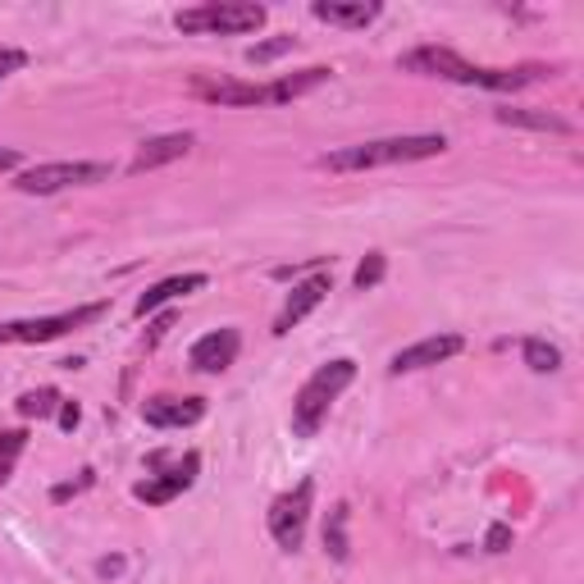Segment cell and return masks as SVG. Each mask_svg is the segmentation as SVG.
Wrapping results in <instances>:
<instances>
[{"instance_id": "cell-18", "label": "cell", "mask_w": 584, "mask_h": 584, "mask_svg": "<svg viewBox=\"0 0 584 584\" xmlns=\"http://www.w3.org/2000/svg\"><path fill=\"white\" fill-rule=\"evenodd\" d=\"M498 123H506V129H529V133H557V138H567L571 133V123L562 115H552V110H493Z\"/></svg>"}, {"instance_id": "cell-5", "label": "cell", "mask_w": 584, "mask_h": 584, "mask_svg": "<svg viewBox=\"0 0 584 584\" xmlns=\"http://www.w3.org/2000/svg\"><path fill=\"white\" fill-rule=\"evenodd\" d=\"M106 315V301H87V307H73V311H60V315H33V320H10L0 324V343L10 347H28V343H56L64 338L69 329H83L92 320Z\"/></svg>"}, {"instance_id": "cell-25", "label": "cell", "mask_w": 584, "mask_h": 584, "mask_svg": "<svg viewBox=\"0 0 584 584\" xmlns=\"http://www.w3.org/2000/svg\"><path fill=\"white\" fill-rule=\"evenodd\" d=\"M288 50H297V37H274V41H261L247 50V64H270L278 56H288Z\"/></svg>"}, {"instance_id": "cell-13", "label": "cell", "mask_w": 584, "mask_h": 584, "mask_svg": "<svg viewBox=\"0 0 584 584\" xmlns=\"http://www.w3.org/2000/svg\"><path fill=\"white\" fill-rule=\"evenodd\" d=\"M192 92L201 100H211V106H270L265 100V87L257 83H234V79H192Z\"/></svg>"}, {"instance_id": "cell-17", "label": "cell", "mask_w": 584, "mask_h": 584, "mask_svg": "<svg viewBox=\"0 0 584 584\" xmlns=\"http://www.w3.org/2000/svg\"><path fill=\"white\" fill-rule=\"evenodd\" d=\"M552 79L548 64H521V69H479L475 73V87H489V92H516L529 83H544Z\"/></svg>"}, {"instance_id": "cell-30", "label": "cell", "mask_w": 584, "mask_h": 584, "mask_svg": "<svg viewBox=\"0 0 584 584\" xmlns=\"http://www.w3.org/2000/svg\"><path fill=\"white\" fill-rule=\"evenodd\" d=\"M19 160H23V156H19V151H14V146H0V174H10V169H19Z\"/></svg>"}, {"instance_id": "cell-7", "label": "cell", "mask_w": 584, "mask_h": 584, "mask_svg": "<svg viewBox=\"0 0 584 584\" xmlns=\"http://www.w3.org/2000/svg\"><path fill=\"white\" fill-rule=\"evenodd\" d=\"M397 69L425 73V79L466 83V87H475V73H479L470 60H462V56H456V50H448V46H416V50H406V56L397 60Z\"/></svg>"}, {"instance_id": "cell-6", "label": "cell", "mask_w": 584, "mask_h": 584, "mask_svg": "<svg viewBox=\"0 0 584 584\" xmlns=\"http://www.w3.org/2000/svg\"><path fill=\"white\" fill-rule=\"evenodd\" d=\"M311 502H315V479H301L297 489L278 493L270 502V535L284 552H297L307 539V521H311Z\"/></svg>"}, {"instance_id": "cell-9", "label": "cell", "mask_w": 584, "mask_h": 584, "mask_svg": "<svg viewBox=\"0 0 584 584\" xmlns=\"http://www.w3.org/2000/svg\"><path fill=\"white\" fill-rule=\"evenodd\" d=\"M456 351H466V338L462 334H434V338H420L412 347H402L393 357V374H412V370H425V366H443L452 361Z\"/></svg>"}, {"instance_id": "cell-8", "label": "cell", "mask_w": 584, "mask_h": 584, "mask_svg": "<svg viewBox=\"0 0 584 584\" xmlns=\"http://www.w3.org/2000/svg\"><path fill=\"white\" fill-rule=\"evenodd\" d=\"M334 293V278L329 274H311V278H301V284L288 293V301H284V311H278V320H274V334L284 338V334H293V324H301L307 320L320 301Z\"/></svg>"}, {"instance_id": "cell-23", "label": "cell", "mask_w": 584, "mask_h": 584, "mask_svg": "<svg viewBox=\"0 0 584 584\" xmlns=\"http://www.w3.org/2000/svg\"><path fill=\"white\" fill-rule=\"evenodd\" d=\"M23 448H28V434H23V429H0V485L14 475Z\"/></svg>"}, {"instance_id": "cell-27", "label": "cell", "mask_w": 584, "mask_h": 584, "mask_svg": "<svg viewBox=\"0 0 584 584\" xmlns=\"http://www.w3.org/2000/svg\"><path fill=\"white\" fill-rule=\"evenodd\" d=\"M485 548H489V552H506V548H512V525H493L489 539H485Z\"/></svg>"}, {"instance_id": "cell-14", "label": "cell", "mask_w": 584, "mask_h": 584, "mask_svg": "<svg viewBox=\"0 0 584 584\" xmlns=\"http://www.w3.org/2000/svg\"><path fill=\"white\" fill-rule=\"evenodd\" d=\"M192 146H196L192 133H165V138H151V142L138 146V156H133L129 174H151V169H160V165H174V160H183Z\"/></svg>"}, {"instance_id": "cell-22", "label": "cell", "mask_w": 584, "mask_h": 584, "mask_svg": "<svg viewBox=\"0 0 584 584\" xmlns=\"http://www.w3.org/2000/svg\"><path fill=\"white\" fill-rule=\"evenodd\" d=\"M14 406H19L23 420H46V416L60 412V393L56 389H33V393H23Z\"/></svg>"}, {"instance_id": "cell-11", "label": "cell", "mask_w": 584, "mask_h": 584, "mask_svg": "<svg viewBox=\"0 0 584 584\" xmlns=\"http://www.w3.org/2000/svg\"><path fill=\"white\" fill-rule=\"evenodd\" d=\"M201 416H206V402L201 397H146L142 402V420L156 425V429H183V425H196Z\"/></svg>"}, {"instance_id": "cell-3", "label": "cell", "mask_w": 584, "mask_h": 584, "mask_svg": "<svg viewBox=\"0 0 584 584\" xmlns=\"http://www.w3.org/2000/svg\"><path fill=\"white\" fill-rule=\"evenodd\" d=\"M265 19L270 10L257 5V0H206V5L174 14V28L188 37H242V33H257Z\"/></svg>"}, {"instance_id": "cell-12", "label": "cell", "mask_w": 584, "mask_h": 584, "mask_svg": "<svg viewBox=\"0 0 584 584\" xmlns=\"http://www.w3.org/2000/svg\"><path fill=\"white\" fill-rule=\"evenodd\" d=\"M238 347H242L238 329H211L206 338H196V343H192V370H201V374H219V370H228V366L238 361Z\"/></svg>"}, {"instance_id": "cell-10", "label": "cell", "mask_w": 584, "mask_h": 584, "mask_svg": "<svg viewBox=\"0 0 584 584\" xmlns=\"http://www.w3.org/2000/svg\"><path fill=\"white\" fill-rule=\"evenodd\" d=\"M196 470H201V456H196V452H188V456H183V462L174 466V470H165L160 479H142V485H138L133 493H138L146 506H165V502H174L179 493H188V489H192Z\"/></svg>"}, {"instance_id": "cell-31", "label": "cell", "mask_w": 584, "mask_h": 584, "mask_svg": "<svg viewBox=\"0 0 584 584\" xmlns=\"http://www.w3.org/2000/svg\"><path fill=\"white\" fill-rule=\"evenodd\" d=\"M165 329H174V315H160V320H156V329H151V338H146V343L156 347V343L165 338Z\"/></svg>"}, {"instance_id": "cell-29", "label": "cell", "mask_w": 584, "mask_h": 584, "mask_svg": "<svg viewBox=\"0 0 584 584\" xmlns=\"http://www.w3.org/2000/svg\"><path fill=\"white\" fill-rule=\"evenodd\" d=\"M87 485H92V470H83L79 485H60V489H56V502H64V498H73V493H83Z\"/></svg>"}, {"instance_id": "cell-19", "label": "cell", "mask_w": 584, "mask_h": 584, "mask_svg": "<svg viewBox=\"0 0 584 584\" xmlns=\"http://www.w3.org/2000/svg\"><path fill=\"white\" fill-rule=\"evenodd\" d=\"M320 83H329V69H324V64H315V69H301V73H288V79L270 83V87H265V100H270V106H284V100H297V96L315 92Z\"/></svg>"}, {"instance_id": "cell-28", "label": "cell", "mask_w": 584, "mask_h": 584, "mask_svg": "<svg viewBox=\"0 0 584 584\" xmlns=\"http://www.w3.org/2000/svg\"><path fill=\"white\" fill-rule=\"evenodd\" d=\"M83 412H79V402H60V429H79Z\"/></svg>"}, {"instance_id": "cell-15", "label": "cell", "mask_w": 584, "mask_h": 584, "mask_svg": "<svg viewBox=\"0 0 584 584\" xmlns=\"http://www.w3.org/2000/svg\"><path fill=\"white\" fill-rule=\"evenodd\" d=\"M311 14L320 23H334V28H366V23L384 14V5L379 0H315Z\"/></svg>"}, {"instance_id": "cell-21", "label": "cell", "mask_w": 584, "mask_h": 584, "mask_svg": "<svg viewBox=\"0 0 584 584\" xmlns=\"http://www.w3.org/2000/svg\"><path fill=\"white\" fill-rule=\"evenodd\" d=\"M525 366L535 370V374L562 370V347L548 343V338H525Z\"/></svg>"}, {"instance_id": "cell-16", "label": "cell", "mask_w": 584, "mask_h": 584, "mask_svg": "<svg viewBox=\"0 0 584 584\" xmlns=\"http://www.w3.org/2000/svg\"><path fill=\"white\" fill-rule=\"evenodd\" d=\"M206 284H211L206 274H174V278H160V284H151V288L138 297L133 315H138V320H146L151 311H160L165 301H174V297H188V293H201Z\"/></svg>"}, {"instance_id": "cell-20", "label": "cell", "mask_w": 584, "mask_h": 584, "mask_svg": "<svg viewBox=\"0 0 584 584\" xmlns=\"http://www.w3.org/2000/svg\"><path fill=\"white\" fill-rule=\"evenodd\" d=\"M324 552L334 557V562H347L351 557V544H347V502H338L334 512L324 521Z\"/></svg>"}, {"instance_id": "cell-24", "label": "cell", "mask_w": 584, "mask_h": 584, "mask_svg": "<svg viewBox=\"0 0 584 584\" xmlns=\"http://www.w3.org/2000/svg\"><path fill=\"white\" fill-rule=\"evenodd\" d=\"M384 270H389V261L379 257V251H370V257L357 265V274H351V284H357V293H370L379 278H384Z\"/></svg>"}, {"instance_id": "cell-1", "label": "cell", "mask_w": 584, "mask_h": 584, "mask_svg": "<svg viewBox=\"0 0 584 584\" xmlns=\"http://www.w3.org/2000/svg\"><path fill=\"white\" fill-rule=\"evenodd\" d=\"M448 151L443 133H412V138H379V142H357L343 151L320 156V169L334 174H357V169H384V165H412V160H434Z\"/></svg>"}, {"instance_id": "cell-2", "label": "cell", "mask_w": 584, "mask_h": 584, "mask_svg": "<svg viewBox=\"0 0 584 584\" xmlns=\"http://www.w3.org/2000/svg\"><path fill=\"white\" fill-rule=\"evenodd\" d=\"M357 379V361H347V357H338V361H329V366H320L307 384H301V393L293 397V434L297 439H315L320 434V425L329 420V406L338 402V393Z\"/></svg>"}, {"instance_id": "cell-4", "label": "cell", "mask_w": 584, "mask_h": 584, "mask_svg": "<svg viewBox=\"0 0 584 584\" xmlns=\"http://www.w3.org/2000/svg\"><path fill=\"white\" fill-rule=\"evenodd\" d=\"M106 179H110V165H100V160H50V165L23 169L14 179V188L23 196H50V192L92 188V183H106Z\"/></svg>"}, {"instance_id": "cell-26", "label": "cell", "mask_w": 584, "mask_h": 584, "mask_svg": "<svg viewBox=\"0 0 584 584\" xmlns=\"http://www.w3.org/2000/svg\"><path fill=\"white\" fill-rule=\"evenodd\" d=\"M23 64H28V56H23V50H14V46H0V83H5L10 73H19Z\"/></svg>"}]
</instances>
